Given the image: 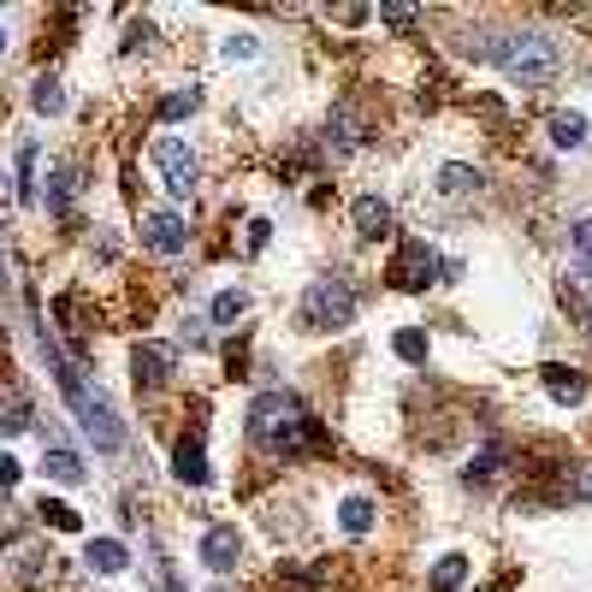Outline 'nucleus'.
Here are the masks:
<instances>
[{"label": "nucleus", "mask_w": 592, "mask_h": 592, "mask_svg": "<svg viewBox=\"0 0 592 592\" xmlns=\"http://www.w3.org/2000/svg\"><path fill=\"white\" fill-rule=\"evenodd\" d=\"M249 444L267 456H302V451H321L326 432L309 415V403L291 392H262L249 403Z\"/></svg>", "instance_id": "nucleus-1"}, {"label": "nucleus", "mask_w": 592, "mask_h": 592, "mask_svg": "<svg viewBox=\"0 0 592 592\" xmlns=\"http://www.w3.org/2000/svg\"><path fill=\"white\" fill-rule=\"evenodd\" d=\"M486 60L510 83H522V90H545L562 71V48H557V36H545V31H503L498 42H486Z\"/></svg>", "instance_id": "nucleus-2"}, {"label": "nucleus", "mask_w": 592, "mask_h": 592, "mask_svg": "<svg viewBox=\"0 0 592 592\" xmlns=\"http://www.w3.org/2000/svg\"><path fill=\"white\" fill-rule=\"evenodd\" d=\"M297 321L309 326V332H338V326H350L356 321V285L350 279H314L309 291H302V309H297Z\"/></svg>", "instance_id": "nucleus-3"}, {"label": "nucleus", "mask_w": 592, "mask_h": 592, "mask_svg": "<svg viewBox=\"0 0 592 592\" xmlns=\"http://www.w3.org/2000/svg\"><path fill=\"white\" fill-rule=\"evenodd\" d=\"M432 279H444V262L427 249V237H409L392 255V285H397V291H427Z\"/></svg>", "instance_id": "nucleus-4"}, {"label": "nucleus", "mask_w": 592, "mask_h": 592, "mask_svg": "<svg viewBox=\"0 0 592 592\" xmlns=\"http://www.w3.org/2000/svg\"><path fill=\"white\" fill-rule=\"evenodd\" d=\"M154 166H161V184H166L172 196H196V178H201V166H196L190 142H178V137H161V142H154Z\"/></svg>", "instance_id": "nucleus-5"}, {"label": "nucleus", "mask_w": 592, "mask_h": 592, "mask_svg": "<svg viewBox=\"0 0 592 592\" xmlns=\"http://www.w3.org/2000/svg\"><path fill=\"white\" fill-rule=\"evenodd\" d=\"M172 373H178V350H172V344L149 338V344H137V350H131V380L142 385V392H161Z\"/></svg>", "instance_id": "nucleus-6"}, {"label": "nucleus", "mask_w": 592, "mask_h": 592, "mask_svg": "<svg viewBox=\"0 0 592 592\" xmlns=\"http://www.w3.org/2000/svg\"><path fill=\"white\" fill-rule=\"evenodd\" d=\"M78 427L95 439L101 456H119V451H125V427H119V415H113V403L101 397V392L90 397V409H78Z\"/></svg>", "instance_id": "nucleus-7"}, {"label": "nucleus", "mask_w": 592, "mask_h": 592, "mask_svg": "<svg viewBox=\"0 0 592 592\" xmlns=\"http://www.w3.org/2000/svg\"><path fill=\"white\" fill-rule=\"evenodd\" d=\"M142 243H149L154 255H184L190 249V225L172 208H154V213H142Z\"/></svg>", "instance_id": "nucleus-8"}, {"label": "nucleus", "mask_w": 592, "mask_h": 592, "mask_svg": "<svg viewBox=\"0 0 592 592\" xmlns=\"http://www.w3.org/2000/svg\"><path fill=\"white\" fill-rule=\"evenodd\" d=\"M201 562H208L213 574H231V569L243 562V533L231 527V522L208 527V533H201Z\"/></svg>", "instance_id": "nucleus-9"}, {"label": "nucleus", "mask_w": 592, "mask_h": 592, "mask_svg": "<svg viewBox=\"0 0 592 592\" xmlns=\"http://www.w3.org/2000/svg\"><path fill=\"white\" fill-rule=\"evenodd\" d=\"M172 474L184 486H208V451H201V432H184L178 451H172Z\"/></svg>", "instance_id": "nucleus-10"}, {"label": "nucleus", "mask_w": 592, "mask_h": 592, "mask_svg": "<svg viewBox=\"0 0 592 592\" xmlns=\"http://www.w3.org/2000/svg\"><path fill=\"white\" fill-rule=\"evenodd\" d=\"M545 392H552L557 403H581L587 397V373L562 368V362H545Z\"/></svg>", "instance_id": "nucleus-11"}, {"label": "nucleus", "mask_w": 592, "mask_h": 592, "mask_svg": "<svg viewBox=\"0 0 592 592\" xmlns=\"http://www.w3.org/2000/svg\"><path fill=\"white\" fill-rule=\"evenodd\" d=\"M350 220H356V231H362V237H385V231H392V208H385L380 196H362L350 208Z\"/></svg>", "instance_id": "nucleus-12"}, {"label": "nucleus", "mask_w": 592, "mask_h": 592, "mask_svg": "<svg viewBox=\"0 0 592 592\" xmlns=\"http://www.w3.org/2000/svg\"><path fill=\"white\" fill-rule=\"evenodd\" d=\"M42 474H48V480H60V486H78L83 480V462H78V451H66V444H48Z\"/></svg>", "instance_id": "nucleus-13"}, {"label": "nucleus", "mask_w": 592, "mask_h": 592, "mask_svg": "<svg viewBox=\"0 0 592 592\" xmlns=\"http://www.w3.org/2000/svg\"><path fill=\"white\" fill-rule=\"evenodd\" d=\"M83 562H90L95 574H119L125 562H131V552H125L119 539H90V552H83Z\"/></svg>", "instance_id": "nucleus-14"}, {"label": "nucleus", "mask_w": 592, "mask_h": 592, "mask_svg": "<svg viewBox=\"0 0 592 592\" xmlns=\"http://www.w3.org/2000/svg\"><path fill=\"white\" fill-rule=\"evenodd\" d=\"M462 581H468V557H439V562H432V574H427V587L432 592H456Z\"/></svg>", "instance_id": "nucleus-15"}, {"label": "nucleus", "mask_w": 592, "mask_h": 592, "mask_svg": "<svg viewBox=\"0 0 592 592\" xmlns=\"http://www.w3.org/2000/svg\"><path fill=\"white\" fill-rule=\"evenodd\" d=\"M24 427H31V397L7 385L0 392V432H24Z\"/></svg>", "instance_id": "nucleus-16"}, {"label": "nucleus", "mask_w": 592, "mask_h": 592, "mask_svg": "<svg viewBox=\"0 0 592 592\" xmlns=\"http://www.w3.org/2000/svg\"><path fill=\"white\" fill-rule=\"evenodd\" d=\"M78 166H60L54 172V184H48V213H71V196H78Z\"/></svg>", "instance_id": "nucleus-17"}, {"label": "nucleus", "mask_w": 592, "mask_h": 592, "mask_svg": "<svg viewBox=\"0 0 592 592\" xmlns=\"http://www.w3.org/2000/svg\"><path fill=\"white\" fill-rule=\"evenodd\" d=\"M562 297L574 302V309H592V262H574V272H562Z\"/></svg>", "instance_id": "nucleus-18"}, {"label": "nucleus", "mask_w": 592, "mask_h": 592, "mask_svg": "<svg viewBox=\"0 0 592 592\" xmlns=\"http://www.w3.org/2000/svg\"><path fill=\"white\" fill-rule=\"evenodd\" d=\"M338 527L362 539V533L373 527V503H368V498H344V503H338Z\"/></svg>", "instance_id": "nucleus-19"}, {"label": "nucleus", "mask_w": 592, "mask_h": 592, "mask_svg": "<svg viewBox=\"0 0 592 592\" xmlns=\"http://www.w3.org/2000/svg\"><path fill=\"white\" fill-rule=\"evenodd\" d=\"M552 142H557V149H581V142H587V119H581V113H557V119H552Z\"/></svg>", "instance_id": "nucleus-20"}, {"label": "nucleus", "mask_w": 592, "mask_h": 592, "mask_svg": "<svg viewBox=\"0 0 592 592\" xmlns=\"http://www.w3.org/2000/svg\"><path fill=\"white\" fill-rule=\"evenodd\" d=\"M12 190H19L24 208H36V142H24V149H19V184H12Z\"/></svg>", "instance_id": "nucleus-21"}, {"label": "nucleus", "mask_w": 592, "mask_h": 592, "mask_svg": "<svg viewBox=\"0 0 592 592\" xmlns=\"http://www.w3.org/2000/svg\"><path fill=\"white\" fill-rule=\"evenodd\" d=\"M31 107L54 119V113H66V90H60L54 78H36V83H31Z\"/></svg>", "instance_id": "nucleus-22"}, {"label": "nucleus", "mask_w": 592, "mask_h": 592, "mask_svg": "<svg viewBox=\"0 0 592 592\" xmlns=\"http://www.w3.org/2000/svg\"><path fill=\"white\" fill-rule=\"evenodd\" d=\"M439 190L444 196H474V190H480V172H474V166H444L439 172Z\"/></svg>", "instance_id": "nucleus-23"}, {"label": "nucleus", "mask_w": 592, "mask_h": 592, "mask_svg": "<svg viewBox=\"0 0 592 592\" xmlns=\"http://www.w3.org/2000/svg\"><path fill=\"white\" fill-rule=\"evenodd\" d=\"M243 309H249V297H243V291H220V297H213V309H208V321L213 326H237Z\"/></svg>", "instance_id": "nucleus-24"}, {"label": "nucleus", "mask_w": 592, "mask_h": 592, "mask_svg": "<svg viewBox=\"0 0 592 592\" xmlns=\"http://www.w3.org/2000/svg\"><path fill=\"white\" fill-rule=\"evenodd\" d=\"M42 522H54L60 533H78V527H83L78 510H71V503H60V498H42Z\"/></svg>", "instance_id": "nucleus-25"}, {"label": "nucleus", "mask_w": 592, "mask_h": 592, "mask_svg": "<svg viewBox=\"0 0 592 592\" xmlns=\"http://www.w3.org/2000/svg\"><path fill=\"white\" fill-rule=\"evenodd\" d=\"M392 350L403 356V362H427V332H397Z\"/></svg>", "instance_id": "nucleus-26"}, {"label": "nucleus", "mask_w": 592, "mask_h": 592, "mask_svg": "<svg viewBox=\"0 0 592 592\" xmlns=\"http://www.w3.org/2000/svg\"><path fill=\"white\" fill-rule=\"evenodd\" d=\"M48 569H54V552H36V545H31V552H24V562H19V574H24V581H42Z\"/></svg>", "instance_id": "nucleus-27"}, {"label": "nucleus", "mask_w": 592, "mask_h": 592, "mask_svg": "<svg viewBox=\"0 0 592 592\" xmlns=\"http://www.w3.org/2000/svg\"><path fill=\"white\" fill-rule=\"evenodd\" d=\"M184 113H196V90H178V95H166L161 101V119L172 125V119H184Z\"/></svg>", "instance_id": "nucleus-28"}, {"label": "nucleus", "mask_w": 592, "mask_h": 592, "mask_svg": "<svg viewBox=\"0 0 592 592\" xmlns=\"http://www.w3.org/2000/svg\"><path fill=\"white\" fill-rule=\"evenodd\" d=\"M569 249L581 255V262H592V213H587V220H574V225H569Z\"/></svg>", "instance_id": "nucleus-29"}, {"label": "nucleus", "mask_w": 592, "mask_h": 592, "mask_svg": "<svg viewBox=\"0 0 592 592\" xmlns=\"http://www.w3.org/2000/svg\"><path fill=\"white\" fill-rule=\"evenodd\" d=\"M225 60H255V36H249V31L225 36Z\"/></svg>", "instance_id": "nucleus-30"}, {"label": "nucleus", "mask_w": 592, "mask_h": 592, "mask_svg": "<svg viewBox=\"0 0 592 592\" xmlns=\"http://www.w3.org/2000/svg\"><path fill=\"white\" fill-rule=\"evenodd\" d=\"M380 24H392V31H415V7H380Z\"/></svg>", "instance_id": "nucleus-31"}, {"label": "nucleus", "mask_w": 592, "mask_h": 592, "mask_svg": "<svg viewBox=\"0 0 592 592\" xmlns=\"http://www.w3.org/2000/svg\"><path fill=\"white\" fill-rule=\"evenodd\" d=\"M12 486H19V462L0 456V492H12Z\"/></svg>", "instance_id": "nucleus-32"}, {"label": "nucleus", "mask_w": 592, "mask_h": 592, "mask_svg": "<svg viewBox=\"0 0 592 592\" xmlns=\"http://www.w3.org/2000/svg\"><path fill=\"white\" fill-rule=\"evenodd\" d=\"M12 527H19V515H12V503L0 498V539H12Z\"/></svg>", "instance_id": "nucleus-33"}, {"label": "nucleus", "mask_w": 592, "mask_h": 592, "mask_svg": "<svg viewBox=\"0 0 592 592\" xmlns=\"http://www.w3.org/2000/svg\"><path fill=\"white\" fill-rule=\"evenodd\" d=\"M184 344H208V326H201V321H184Z\"/></svg>", "instance_id": "nucleus-34"}, {"label": "nucleus", "mask_w": 592, "mask_h": 592, "mask_svg": "<svg viewBox=\"0 0 592 592\" xmlns=\"http://www.w3.org/2000/svg\"><path fill=\"white\" fill-rule=\"evenodd\" d=\"M574 492H581V498H592V474H587V480H581V486H574Z\"/></svg>", "instance_id": "nucleus-35"}, {"label": "nucleus", "mask_w": 592, "mask_h": 592, "mask_svg": "<svg viewBox=\"0 0 592 592\" xmlns=\"http://www.w3.org/2000/svg\"><path fill=\"white\" fill-rule=\"evenodd\" d=\"M0 54H7V24H0Z\"/></svg>", "instance_id": "nucleus-36"}, {"label": "nucleus", "mask_w": 592, "mask_h": 592, "mask_svg": "<svg viewBox=\"0 0 592 592\" xmlns=\"http://www.w3.org/2000/svg\"><path fill=\"white\" fill-rule=\"evenodd\" d=\"M587 332H592V309H587Z\"/></svg>", "instance_id": "nucleus-37"}]
</instances>
